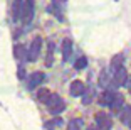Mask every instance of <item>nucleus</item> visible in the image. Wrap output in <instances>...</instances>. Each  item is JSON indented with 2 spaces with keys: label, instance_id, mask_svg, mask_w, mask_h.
Listing matches in <instances>:
<instances>
[{
  "label": "nucleus",
  "instance_id": "1",
  "mask_svg": "<svg viewBox=\"0 0 131 130\" xmlns=\"http://www.w3.org/2000/svg\"><path fill=\"white\" fill-rule=\"evenodd\" d=\"M47 107H49V111L52 115H59V113L64 111L66 103H64V100H62L59 95H52V96H50V100L47 101Z\"/></svg>",
  "mask_w": 131,
  "mask_h": 130
},
{
  "label": "nucleus",
  "instance_id": "2",
  "mask_svg": "<svg viewBox=\"0 0 131 130\" xmlns=\"http://www.w3.org/2000/svg\"><path fill=\"white\" fill-rule=\"evenodd\" d=\"M40 49H42V37H34V41L30 42V47L27 51V59L29 61H35L40 54Z\"/></svg>",
  "mask_w": 131,
  "mask_h": 130
},
{
  "label": "nucleus",
  "instance_id": "3",
  "mask_svg": "<svg viewBox=\"0 0 131 130\" xmlns=\"http://www.w3.org/2000/svg\"><path fill=\"white\" fill-rule=\"evenodd\" d=\"M96 125H97V128H103V130H109L111 128V125H113V122H111V117H109L108 113H104V111H99V113H96Z\"/></svg>",
  "mask_w": 131,
  "mask_h": 130
},
{
  "label": "nucleus",
  "instance_id": "4",
  "mask_svg": "<svg viewBox=\"0 0 131 130\" xmlns=\"http://www.w3.org/2000/svg\"><path fill=\"white\" fill-rule=\"evenodd\" d=\"M34 19V0H27L24 5V14H22V20L24 24H29Z\"/></svg>",
  "mask_w": 131,
  "mask_h": 130
},
{
  "label": "nucleus",
  "instance_id": "5",
  "mask_svg": "<svg viewBox=\"0 0 131 130\" xmlns=\"http://www.w3.org/2000/svg\"><path fill=\"white\" fill-rule=\"evenodd\" d=\"M69 93H71V96H81V95H84V93H86V84L82 83V81H79V80L72 81L71 86H69Z\"/></svg>",
  "mask_w": 131,
  "mask_h": 130
},
{
  "label": "nucleus",
  "instance_id": "6",
  "mask_svg": "<svg viewBox=\"0 0 131 130\" xmlns=\"http://www.w3.org/2000/svg\"><path fill=\"white\" fill-rule=\"evenodd\" d=\"M128 81V73L124 68H119L118 71L114 73V76H113V83H114V86H124Z\"/></svg>",
  "mask_w": 131,
  "mask_h": 130
},
{
  "label": "nucleus",
  "instance_id": "7",
  "mask_svg": "<svg viewBox=\"0 0 131 130\" xmlns=\"http://www.w3.org/2000/svg\"><path fill=\"white\" fill-rule=\"evenodd\" d=\"M24 0H14V4H12V17L14 20H20L22 19V14H24Z\"/></svg>",
  "mask_w": 131,
  "mask_h": 130
},
{
  "label": "nucleus",
  "instance_id": "8",
  "mask_svg": "<svg viewBox=\"0 0 131 130\" xmlns=\"http://www.w3.org/2000/svg\"><path fill=\"white\" fill-rule=\"evenodd\" d=\"M44 78H46V76H44V73H40V71H35V73H32L30 78H29V84H27L29 90H34L35 86H39V84L44 81Z\"/></svg>",
  "mask_w": 131,
  "mask_h": 130
},
{
  "label": "nucleus",
  "instance_id": "9",
  "mask_svg": "<svg viewBox=\"0 0 131 130\" xmlns=\"http://www.w3.org/2000/svg\"><path fill=\"white\" fill-rule=\"evenodd\" d=\"M114 96H116L114 91H111V90H106V91L101 95V98H99V105H103V107H111Z\"/></svg>",
  "mask_w": 131,
  "mask_h": 130
},
{
  "label": "nucleus",
  "instance_id": "10",
  "mask_svg": "<svg viewBox=\"0 0 131 130\" xmlns=\"http://www.w3.org/2000/svg\"><path fill=\"white\" fill-rule=\"evenodd\" d=\"M123 61H124L123 54H116V56L111 59V63H109V69H111V73H113V74H114L119 68H123Z\"/></svg>",
  "mask_w": 131,
  "mask_h": 130
},
{
  "label": "nucleus",
  "instance_id": "11",
  "mask_svg": "<svg viewBox=\"0 0 131 130\" xmlns=\"http://www.w3.org/2000/svg\"><path fill=\"white\" fill-rule=\"evenodd\" d=\"M71 53H72V42H71V39H64L62 41V59L69 61Z\"/></svg>",
  "mask_w": 131,
  "mask_h": 130
},
{
  "label": "nucleus",
  "instance_id": "12",
  "mask_svg": "<svg viewBox=\"0 0 131 130\" xmlns=\"http://www.w3.org/2000/svg\"><path fill=\"white\" fill-rule=\"evenodd\" d=\"M123 103H124V98H123V95H119V93H116V96H114V100H113V103H111V110L114 111V113H119L121 111V108H123Z\"/></svg>",
  "mask_w": 131,
  "mask_h": 130
},
{
  "label": "nucleus",
  "instance_id": "13",
  "mask_svg": "<svg viewBox=\"0 0 131 130\" xmlns=\"http://www.w3.org/2000/svg\"><path fill=\"white\" fill-rule=\"evenodd\" d=\"M119 120L123 123H126V125H129V122H131V107H123L121 108V111H119Z\"/></svg>",
  "mask_w": 131,
  "mask_h": 130
},
{
  "label": "nucleus",
  "instance_id": "14",
  "mask_svg": "<svg viewBox=\"0 0 131 130\" xmlns=\"http://www.w3.org/2000/svg\"><path fill=\"white\" fill-rule=\"evenodd\" d=\"M50 91L49 90H39V93H37V98H39V101H44V103H47L50 100Z\"/></svg>",
  "mask_w": 131,
  "mask_h": 130
},
{
  "label": "nucleus",
  "instance_id": "15",
  "mask_svg": "<svg viewBox=\"0 0 131 130\" xmlns=\"http://www.w3.org/2000/svg\"><path fill=\"white\" fill-rule=\"evenodd\" d=\"M15 57H17V59H24V57H27L25 47H24L22 44H17V46H15Z\"/></svg>",
  "mask_w": 131,
  "mask_h": 130
},
{
  "label": "nucleus",
  "instance_id": "16",
  "mask_svg": "<svg viewBox=\"0 0 131 130\" xmlns=\"http://www.w3.org/2000/svg\"><path fill=\"white\" fill-rule=\"evenodd\" d=\"M93 96H94V90H93V88H89L88 91L84 93V98H82V103H84V105H89L91 101H93Z\"/></svg>",
  "mask_w": 131,
  "mask_h": 130
},
{
  "label": "nucleus",
  "instance_id": "17",
  "mask_svg": "<svg viewBox=\"0 0 131 130\" xmlns=\"http://www.w3.org/2000/svg\"><path fill=\"white\" fill-rule=\"evenodd\" d=\"M81 125H82V120L81 118H74V120H71L67 130H79V128H81Z\"/></svg>",
  "mask_w": 131,
  "mask_h": 130
},
{
  "label": "nucleus",
  "instance_id": "18",
  "mask_svg": "<svg viewBox=\"0 0 131 130\" xmlns=\"http://www.w3.org/2000/svg\"><path fill=\"white\" fill-rule=\"evenodd\" d=\"M86 66H88V59H86L84 56H82V57H77V61L74 63V68H76V69H84Z\"/></svg>",
  "mask_w": 131,
  "mask_h": 130
},
{
  "label": "nucleus",
  "instance_id": "19",
  "mask_svg": "<svg viewBox=\"0 0 131 130\" xmlns=\"http://www.w3.org/2000/svg\"><path fill=\"white\" fill-rule=\"evenodd\" d=\"M52 51H54V44H52V42H49V51H47L46 66H52Z\"/></svg>",
  "mask_w": 131,
  "mask_h": 130
},
{
  "label": "nucleus",
  "instance_id": "20",
  "mask_svg": "<svg viewBox=\"0 0 131 130\" xmlns=\"http://www.w3.org/2000/svg\"><path fill=\"white\" fill-rule=\"evenodd\" d=\"M97 84H99V86H106V84H108V73H106V71H101V74H99V81H97Z\"/></svg>",
  "mask_w": 131,
  "mask_h": 130
},
{
  "label": "nucleus",
  "instance_id": "21",
  "mask_svg": "<svg viewBox=\"0 0 131 130\" xmlns=\"http://www.w3.org/2000/svg\"><path fill=\"white\" fill-rule=\"evenodd\" d=\"M59 125H62V120L61 118H56V120H52V122H47L46 123V128L47 130H52L54 127H59Z\"/></svg>",
  "mask_w": 131,
  "mask_h": 130
},
{
  "label": "nucleus",
  "instance_id": "22",
  "mask_svg": "<svg viewBox=\"0 0 131 130\" xmlns=\"http://www.w3.org/2000/svg\"><path fill=\"white\" fill-rule=\"evenodd\" d=\"M124 86H128V90H129V93H131V80H129V78H128V81H126Z\"/></svg>",
  "mask_w": 131,
  "mask_h": 130
},
{
  "label": "nucleus",
  "instance_id": "23",
  "mask_svg": "<svg viewBox=\"0 0 131 130\" xmlns=\"http://www.w3.org/2000/svg\"><path fill=\"white\" fill-rule=\"evenodd\" d=\"M86 130H99V128H97V127H88Z\"/></svg>",
  "mask_w": 131,
  "mask_h": 130
},
{
  "label": "nucleus",
  "instance_id": "24",
  "mask_svg": "<svg viewBox=\"0 0 131 130\" xmlns=\"http://www.w3.org/2000/svg\"><path fill=\"white\" fill-rule=\"evenodd\" d=\"M128 127H129V128H131V122H129V125H128Z\"/></svg>",
  "mask_w": 131,
  "mask_h": 130
}]
</instances>
